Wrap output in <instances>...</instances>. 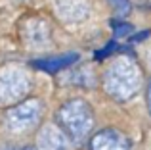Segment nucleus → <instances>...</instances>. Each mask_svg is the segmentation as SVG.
Here are the masks:
<instances>
[{
    "label": "nucleus",
    "instance_id": "nucleus-3",
    "mask_svg": "<svg viewBox=\"0 0 151 150\" xmlns=\"http://www.w3.org/2000/svg\"><path fill=\"white\" fill-rule=\"evenodd\" d=\"M33 89V77L21 66H6L0 69V108H12L27 100Z\"/></svg>",
    "mask_w": 151,
    "mask_h": 150
},
{
    "label": "nucleus",
    "instance_id": "nucleus-14",
    "mask_svg": "<svg viewBox=\"0 0 151 150\" xmlns=\"http://www.w3.org/2000/svg\"><path fill=\"white\" fill-rule=\"evenodd\" d=\"M15 2H25V0H15Z\"/></svg>",
    "mask_w": 151,
    "mask_h": 150
},
{
    "label": "nucleus",
    "instance_id": "nucleus-2",
    "mask_svg": "<svg viewBox=\"0 0 151 150\" xmlns=\"http://www.w3.org/2000/svg\"><path fill=\"white\" fill-rule=\"evenodd\" d=\"M55 123L67 133V137L71 139V143L81 146L90 139L94 129V110L90 108V104L82 98H73L67 100L65 104L59 106V110L55 112Z\"/></svg>",
    "mask_w": 151,
    "mask_h": 150
},
{
    "label": "nucleus",
    "instance_id": "nucleus-10",
    "mask_svg": "<svg viewBox=\"0 0 151 150\" xmlns=\"http://www.w3.org/2000/svg\"><path fill=\"white\" fill-rule=\"evenodd\" d=\"M111 6L117 10L119 15H126L130 14V0H107Z\"/></svg>",
    "mask_w": 151,
    "mask_h": 150
},
{
    "label": "nucleus",
    "instance_id": "nucleus-9",
    "mask_svg": "<svg viewBox=\"0 0 151 150\" xmlns=\"http://www.w3.org/2000/svg\"><path fill=\"white\" fill-rule=\"evenodd\" d=\"M78 62V54L77 52H67V54H58V56H48V58H40V60L33 62V68L38 71H46V73H58L61 69L71 68L73 64Z\"/></svg>",
    "mask_w": 151,
    "mask_h": 150
},
{
    "label": "nucleus",
    "instance_id": "nucleus-4",
    "mask_svg": "<svg viewBox=\"0 0 151 150\" xmlns=\"http://www.w3.org/2000/svg\"><path fill=\"white\" fill-rule=\"evenodd\" d=\"M42 112H44V108H42V102L38 98H27V100L8 108L6 112L8 131L15 133V135H25V133L33 131L40 123Z\"/></svg>",
    "mask_w": 151,
    "mask_h": 150
},
{
    "label": "nucleus",
    "instance_id": "nucleus-13",
    "mask_svg": "<svg viewBox=\"0 0 151 150\" xmlns=\"http://www.w3.org/2000/svg\"><path fill=\"white\" fill-rule=\"evenodd\" d=\"M21 150H38V148H37V146H23Z\"/></svg>",
    "mask_w": 151,
    "mask_h": 150
},
{
    "label": "nucleus",
    "instance_id": "nucleus-8",
    "mask_svg": "<svg viewBox=\"0 0 151 150\" xmlns=\"http://www.w3.org/2000/svg\"><path fill=\"white\" fill-rule=\"evenodd\" d=\"M90 150H132L128 137L117 129H101L90 139Z\"/></svg>",
    "mask_w": 151,
    "mask_h": 150
},
{
    "label": "nucleus",
    "instance_id": "nucleus-11",
    "mask_svg": "<svg viewBox=\"0 0 151 150\" xmlns=\"http://www.w3.org/2000/svg\"><path fill=\"white\" fill-rule=\"evenodd\" d=\"M115 29H117V33H115V37H117V39L121 37V35H122V37H126V35H128L130 31H132V29H130V25H128V23H121V25H117Z\"/></svg>",
    "mask_w": 151,
    "mask_h": 150
},
{
    "label": "nucleus",
    "instance_id": "nucleus-7",
    "mask_svg": "<svg viewBox=\"0 0 151 150\" xmlns=\"http://www.w3.org/2000/svg\"><path fill=\"white\" fill-rule=\"evenodd\" d=\"M90 10H92V4L88 0H58L55 2L58 17L69 25L84 21L90 15Z\"/></svg>",
    "mask_w": 151,
    "mask_h": 150
},
{
    "label": "nucleus",
    "instance_id": "nucleus-1",
    "mask_svg": "<svg viewBox=\"0 0 151 150\" xmlns=\"http://www.w3.org/2000/svg\"><path fill=\"white\" fill-rule=\"evenodd\" d=\"M101 87L117 102H128L144 87V75L138 62L130 56H117L107 64L101 75Z\"/></svg>",
    "mask_w": 151,
    "mask_h": 150
},
{
    "label": "nucleus",
    "instance_id": "nucleus-6",
    "mask_svg": "<svg viewBox=\"0 0 151 150\" xmlns=\"http://www.w3.org/2000/svg\"><path fill=\"white\" fill-rule=\"evenodd\" d=\"M73 143L58 123H46L37 133L38 150H71Z\"/></svg>",
    "mask_w": 151,
    "mask_h": 150
},
{
    "label": "nucleus",
    "instance_id": "nucleus-5",
    "mask_svg": "<svg viewBox=\"0 0 151 150\" xmlns=\"http://www.w3.org/2000/svg\"><path fill=\"white\" fill-rule=\"evenodd\" d=\"M21 39L31 48H44L52 41V27L44 17H29L21 27Z\"/></svg>",
    "mask_w": 151,
    "mask_h": 150
},
{
    "label": "nucleus",
    "instance_id": "nucleus-12",
    "mask_svg": "<svg viewBox=\"0 0 151 150\" xmlns=\"http://www.w3.org/2000/svg\"><path fill=\"white\" fill-rule=\"evenodd\" d=\"M145 100H147V110H149V114H151V81H149V85H147V90H145Z\"/></svg>",
    "mask_w": 151,
    "mask_h": 150
}]
</instances>
